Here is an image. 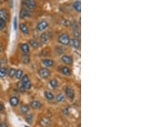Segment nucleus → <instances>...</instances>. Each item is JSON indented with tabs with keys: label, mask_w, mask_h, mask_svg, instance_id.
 <instances>
[{
	"label": "nucleus",
	"mask_w": 145,
	"mask_h": 127,
	"mask_svg": "<svg viewBox=\"0 0 145 127\" xmlns=\"http://www.w3.org/2000/svg\"><path fill=\"white\" fill-rule=\"evenodd\" d=\"M70 41L69 35L67 34H62L59 37V42L63 45L68 44Z\"/></svg>",
	"instance_id": "obj_1"
},
{
	"label": "nucleus",
	"mask_w": 145,
	"mask_h": 127,
	"mask_svg": "<svg viewBox=\"0 0 145 127\" xmlns=\"http://www.w3.org/2000/svg\"><path fill=\"white\" fill-rule=\"evenodd\" d=\"M65 94L66 96L70 100H73L74 97H75V92L73 88L70 86H68L65 89Z\"/></svg>",
	"instance_id": "obj_2"
},
{
	"label": "nucleus",
	"mask_w": 145,
	"mask_h": 127,
	"mask_svg": "<svg viewBox=\"0 0 145 127\" xmlns=\"http://www.w3.org/2000/svg\"><path fill=\"white\" fill-rule=\"evenodd\" d=\"M21 83H22L23 87L25 88V89H30L31 87V83L30 81L29 80V77L27 75H25L23 76V78H21Z\"/></svg>",
	"instance_id": "obj_3"
},
{
	"label": "nucleus",
	"mask_w": 145,
	"mask_h": 127,
	"mask_svg": "<svg viewBox=\"0 0 145 127\" xmlns=\"http://www.w3.org/2000/svg\"><path fill=\"white\" fill-rule=\"evenodd\" d=\"M23 4L25 6L26 8L29 10L34 9L36 7V3L33 1V0H27V1H23Z\"/></svg>",
	"instance_id": "obj_4"
},
{
	"label": "nucleus",
	"mask_w": 145,
	"mask_h": 127,
	"mask_svg": "<svg viewBox=\"0 0 145 127\" xmlns=\"http://www.w3.org/2000/svg\"><path fill=\"white\" fill-rule=\"evenodd\" d=\"M32 16L31 11L27 9L23 8L21 10L20 12H19V17L21 19H25L26 18H29Z\"/></svg>",
	"instance_id": "obj_5"
},
{
	"label": "nucleus",
	"mask_w": 145,
	"mask_h": 127,
	"mask_svg": "<svg viewBox=\"0 0 145 127\" xmlns=\"http://www.w3.org/2000/svg\"><path fill=\"white\" fill-rule=\"evenodd\" d=\"M9 19V13L6 9H0V21L3 22L7 21Z\"/></svg>",
	"instance_id": "obj_6"
},
{
	"label": "nucleus",
	"mask_w": 145,
	"mask_h": 127,
	"mask_svg": "<svg viewBox=\"0 0 145 127\" xmlns=\"http://www.w3.org/2000/svg\"><path fill=\"white\" fill-rule=\"evenodd\" d=\"M39 76L43 78H47L50 76V71L47 68H42L39 69Z\"/></svg>",
	"instance_id": "obj_7"
},
{
	"label": "nucleus",
	"mask_w": 145,
	"mask_h": 127,
	"mask_svg": "<svg viewBox=\"0 0 145 127\" xmlns=\"http://www.w3.org/2000/svg\"><path fill=\"white\" fill-rule=\"evenodd\" d=\"M48 26V24L46 21H41L37 25V28L39 31H43L46 29Z\"/></svg>",
	"instance_id": "obj_8"
},
{
	"label": "nucleus",
	"mask_w": 145,
	"mask_h": 127,
	"mask_svg": "<svg viewBox=\"0 0 145 127\" xmlns=\"http://www.w3.org/2000/svg\"><path fill=\"white\" fill-rule=\"evenodd\" d=\"M70 44H71L72 46L75 49H78L80 46V40L78 39H72V40H70Z\"/></svg>",
	"instance_id": "obj_9"
},
{
	"label": "nucleus",
	"mask_w": 145,
	"mask_h": 127,
	"mask_svg": "<svg viewBox=\"0 0 145 127\" xmlns=\"http://www.w3.org/2000/svg\"><path fill=\"white\" fill-rule=\"evenodd\" d=\"M30 105L31 107L34 109H39L41 107H42V104L40 101L38 100H34L30 103Z\"/></svg>",
	"instance_id": "obj_10"
},
{
	"label": "nucleus",
	"mask_w": 145,
	"mask_h": 127,
	"mask_svg": "<svg viewBox=\"0 0 145 127\" xmlns=\"http://www.w3.org/2000/svg\"><path fill=\"white\" fill-rule=\"evenodd\" d=\"M61 59H62V61L63 62L68 65L72 64V62H73L72 58L70 56L68 55H64L62 58H61Z\"/></svg>",
	"instance_id": "obj_11"
},
{
	"label": "nucleus",
	"mask_w": 145,
	"mask_h": 127,
	"mask_svg": "<svg viewBox=\"0 0 145 127\" xmlns=\"http://www.w3.org/2000/svg\"><path fill=\"white\" fill-rule=\"evenodd\" d=\"M50 120L47 118H43L40 120V125L43 127H48L50 125Z\"/></svg>",
	"instance_id": "obj_12"
},
{
	"label": "nucleus",
	"mask_w": 145,
	"mask_h": 127,
	"mask_svg": "<svg viewBox=\"0 0 145 127\" xmlns=\"http://www.w3.org/2000/svg\"><path fill=\"white\" fill-rule=\"evenodd\" d=\"M40 40L41 42H42L43 44H47L48 42V35L47 33H43L41 35L40 37Z\"/></svg>",
	"instance_id": "obj_13"
},
{
	"label": "nucleus",
	"mask_w": 145,
	"mask_h": 127,
	"mask_svg": "<svg viewBox=\"0 0 145 127\" xmlns=\"http://www.w3.org/2000/svg\"><path fill=\"white\" fill-rule=\"evenodd\" d=\"M42 62L47 67H52L54 65V61L50 60V59H48V58L43 59L42 60Z\"/></svg>",
	"instance_id": "obj_14"
},
{
	"label": "nucleus",
	"mask_w": 145,
	"mask_h": 127,
	"mask_svg": "<svg viewBox=\"0 0 145 127\" xmlns=\"http://www.w3.org/2000/svg\"><path fill=\"white\" fill-rule=\"evenodd\" d=\"M74 9L76 10V11H77L78 12H81V3L80 1H77L74 3L73 4Z\"/></svg>",
	"instance_id": "obj_15"
},
{
	"label": "nucleus",
	"mask_w": 145,
	"mask_h": 127,
	"mask_svg": "<svg viewBox=\"0 0 145 127\" xmlns=\"http://www.w3.org/2000/svg\"><path fill=\"white\" fill-rule=\"evenodd\" d=\"M10 103L12 106L13 107H15L16 105H18L19 103V99H18L17 97L16 96H14V97H12L10 99Z\"/></svg>",
	"instance_id": "obj_16"
},
{
	"label": "nucleus",
	"mask_w": 145,
	"mask_h": 127,
	"mask_svg": "<svg viewBox=\"0 0 145 127\" xmlns=\"http://www.w3.org/2000/svg\"><path fill=\"white\" fill-rule=\"evenodd\" d=\"M19 28H20V30H21L23 33L24 34H29V30L28 27L27 26V25L25 24H23V23H21L20 24V26H19Z\"/></svg>",
	"instance_id": "obj_17"
},
{
	"label": "nucleus",
	"mask_w": 145,
	"mask_h": 127,
	"mask_svg": "<svg viewBox=\"0 0 145 127\" xmlns=\"http://www.w3.org/2000/svg\"><path fill=\"white\" fill-rule=\"evenodd\" d=\"M61 70H62L63 74L66 75V76H70V75L71 74V71H70V69L68 67H67V66L63 67Z\"/></svg>",
	"instance_id": "obj_18"
},
{
	"label": "nucleus",
	"mask_w": 145,
	"mask_h": 127,
	"mask_svg": "<svg viewBox=\"0 0 145 127\" xmlns=\"http://www.w3.org/2000/svg\"><path fill=\"white\" fill-rule=\"evenodd\" d=\"M44 94H45V98H47V99H48V100H54V94L52 93L51 92L45 91Z\"/></svg>",
	"instance_id": "obj_19"
},
{
	"label": "nucleus",
	"mask_w": 145,
	"mask_h": 127,
	"mask_svg": "<svg viewBox=\"0 0 145 127\" xmlns=\"http://www.w3.org/2000/svg\"><path fill=\"white\" fill-rule=\"evenodd\" d=\"M56 100L58 102H63L65 100V97L62 93H59L56 96Z\"/></svg>",
	"instance_id": "obj_20"
},
{
	"label": "nucleus",
	"mask_w": 145,
	"mask_h": 127,
	"mask_svg": "<svg viewBox=\"0 0 145 127\" xmlns=\"http://www.w3.org/2000/svg\"><path fill=\"white\" fill-rule=\"evenodd\" d=\"M30 44L34 48H38L40 46V43L35 40H30Z\"/></svg>",
	"instance_id": "obj_21"
},
{
	"label": "nucleus",
	"mask_w": 145,
	"mask_h": 127,
	"mask_svg": "<svg viewBox=\"0 0 145 127\" xmlns=\"http://www.w3.org/2000/svg\"><path fill=\"white\" fill-rule=\"evenodd\" d=\"M21 48L22 49V51L27 53L28 52H29V50H30V48H29V46L27 44H23L21 46Z\"/></svg>",
	"instance_id": "obj_22"
},
{
	"label": "nucleus",
	"mask_w": 145,
	"mask_h": 127,
	"mask_svg": "<svg viewBox=\"0 0 145 127\" xmlns=\"http://www.w3.org/2000/svg\"><path fill=\"white\" fill-rule=\"evenodd\" d=\"M21 111L23 114H27L29 110V107L27 105H23L21 107Z\"/></svg>",
	"instance_id": "obj_23"
},
{
	"label": "nucleus",
	"mask_w": 145,
	"mask_h": 127,
	"mask_svg": "<svg viewBox=\"0 0 145 127\" xmlns=\"http://www.w3.org/2000/svg\"><path fill=\"white\" fill-rule=\"evenodd\" d=\"M21 60L23 64H28L30 62V58H29V56L27 55H22L21 57Z\"/></svg>",
	"instance_id": "obj_24"
},
{
	"label": "nucleus",
	"mask_w": 145,
	"mask_h": 127,
	"mask_svg": "<svg viewBox=\"0 0 145 127\" xmlns=\"http://www.w3.org/2000/svg\"><path fill=\"white\" fill-rule=\"evenodd\" d=\"M50 85L53 89H56L58 85V81L56 80V79H52V80L50 81Z\"/></svg>",
	"instance_id": "obj_25"
},
{
	"label": "nucleus",
	"mask_w": 145,
	"mask_h": 127,
	"mask_svg": "<svg viewBox=\"0 0 145 127\" xmlns=\"http://www.w3.org/2000/svg\"><path fill=\"white\" fill-rule=\"evenodd\" d=\"M7 73V69L6 67H3L0 69V78H3Z\"/></svg>",
	"instance_id": "obj_26"
},
{
	"label": "nucleus",
	"mask_w": 145,
	"mask_h": 127,
	"mask_svg": "<svg viewBox=\"0 0 145 127\" xmlns=\"http://www.w3.org/2000/svg\"><path fill=\"white\" fill-rule=\"evenodd\" d=\"M33 114H30L29 115H27V117H26V121H27V123H29V124H32V121H33Z\"/></svg>",
	"instance_id": "obj_27"
},
{
	"label": "nucleus",
	"mask_w": 145,
	"mask_h": 127,
	"mask_svg": "<svg viewBox=\"0 0 145 127\" xmlns=\"http://www.w3.org/2000/svg\"><path fill=\"white\" fill-rule=\"evenodd\" d=\"M16 76L18 79H21L22 78L23 76V71L21 69H18L16 71Z\"/></svg>",
	"instance_id": "obj_28"
},
{
	"label": "nucleus",
	"mask_w": 145,
	"mask_h": 127,
	"mask_svg": "<svg viewBox=\"0 0 145 127\" xmlns=\"http://www.w3.org/2000/svg\"><path fill=\"white\" fill-rule=\"evenodd\" d=\"M16 70L14 68H11L10 69V71L9 72V76L10 77V78H12L15 74H16Z\"/></svg>",
	"instance_id": "obj_29"
},
{
	"label": "nucleus",
	"mask_w": 145,
	"mask_h": 127,
	"mask_svg": "<svg viewBox=\"0 0 145 127\" xmlns=\"http://www.w3.org/2000/svg\"><path fill=\"white\" fill-rule=\"evenodd\" d=\"M72 28L74 30V31L76 30H78V27H77V25L75 21H72Z\"/></svg>",
	"instance_id": "obj_30"
},
{
	"label": "nucleus",
	"mask_w": 145,
	"mask_h": 127,
	"mask_svg": "<svg viewBox=\"0 0 145 127\" xmlns=\"http://www.w3.org/2000/svg\"><path fill=\"white\" fill-rule=\"evenodd\" d=\"M18 88L19 89V90L20 91H23L25 90V88L23 87V85L21 82H19L18 83Z\"/></svg>",
	"instance_id": "obj_31"
},
{
	"label": "nucleus",
	"mask_w": 145,
	"mask_h": 127,
	"mask_svg": "<svg viewBox=\"0 0 145 127\" xmlns=\"http://www.w3.org/2000/svg\"><path fill=\"white\" fill-rule=\"evenodd\" d=\"M80 31H79V30H76V31H74V36L76 37H77L76 39L79 38V37H80Z\"/></svg>",
	"instance_id": "obj_32"
},
{
	"label": "nucleus",
	"mask_w": 145,
	"mask_h": 127,
	"mask_svg": "<svg viewBox=\"0 0 145 127\" xmlns=\"http://www.w3.org/2000/svg\"><path fill=\"white\" fill-rule=\"evenodd\" d=\"M5 27V22L0 21V30H1Z\"/></svg>",
	"instance_id": "obj_33"
},
{
	"label": "nucleus",
	"mask_w": 145,
	"mask_h": 127,
	"mask_svg": "<svg viewBox=\"0 0 145 127\" xmlns=\"http://www.w3.org/2000/svg\"><path fill=\"white\" fill-rule=\"evenodd\" d=\"M14 29H17V18L16 17L14 18Z\"/></svg>",
	"instance_id": "obj_34"
},
{
	"label": "nucleus",
	"mask_w": 145,
	"mask_h": 127,
	"mask_svg": "<svg viewBox=\"0 0 145 127\" xmlns=\"http://www.w3.org/2000/svg\"><path fill=\"white\" fill-rule=\"evenodd\" d=\"M1 127H7V123H1Z\"/></svg>",
	"instance_id": "obj_35"
},
{
	"label": "nucleus",
	"mask_w": 145,
	"mask_h": 127,
	"mask_svg": "<svg viewBox=\"0 0 145 127\" xmlns=\"http://www.w3.org/2000/svg\"><path fill=\"white\" fill-rule=\"evenodd\" d=\"M3 110V106L2 104L0 103V112H1Z\"/></svg>",
	"instance_id": "obj_36"
},
{
	"label": "nucleus",
	"mask_w": 145,
	"mask_h": 127,
	"mask_svg": "<svg viewBox=\"0 0 145 127\" xmlns=\"http://www.w3.org/2000/svg\"><path fill=\"white\" fill-rule=\"evenodd\" d=\"M1 123L0 122V127H1Z\"/></svg>",
	"instance_id": "obj_37"
},
{
	"label": "nucleus",
	"mask_w": 145,
	"mask_h": 127,
	"mask_svg": "<svg viewBox=\"0 0 145 127\" xmlns=\"http://www.w3.org/2000/svg\"><path fill=\"white\" fill-rule=\"evenodd\" d=\"M0 67H1V62H0Z\"/></svg>",
	"instance_id": "obj_38"
},
{
	"label": "nucleus",
	"mask_w": 145,
	"mask_h": 127,
	"mask_svg": "<svg viewBox=\"0 0 145 127\" xmlns=\"http://www.w3.org/2000/svg\"><path fill=\"white\" fill-rule=\"evenodd\" d=\"M25 127H27V126H25Z\"/></svg>",
	"instance_id": "obj_39"
}]
</instances>
